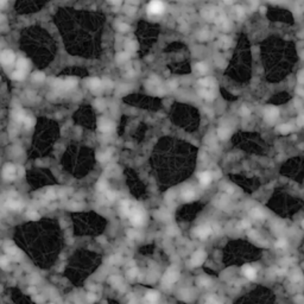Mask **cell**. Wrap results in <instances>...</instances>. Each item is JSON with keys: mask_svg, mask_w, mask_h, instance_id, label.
Segmentation results:
<instances>
[{"mask_svg": "<svg viewBox=\"0 0 304 304\" xmlns=\"http://www.w3.org/2000/svg\"><path fill=\"white\" fill-rule=\"evenodd\" d=\"M7 207H8L10 209L18 210V209H20V208L23 207V203H22V201L17 200V199H11V200L7 201Z\"/></svg>", "mask_w": 304, "mask_h": 304, "instance_id": "cell-15", "label": "cell"}, {"mask_svg": "<svg viewBox=\"0 0 304 304\" xmlns=\"http://www.w3.org/2000/svg\"><path fill=\"white\" fill-rule=\"evenodd\" d=\"M88 84H89V88L92 89V90H99L100 88H101V81L99 80V78H96V77H93V78H90L89 81H88Z\"/></svg>", "mask_w": 304, "mask_h": 304, "instance_id": "cell-16", "label": "cell"}, {"mask_svg": "<svg viewBox=\"0 0 304 304\" xmlns=\"http://www.w3.org/2000/svg\"><path fill=\"white\" fill-rule=\"evenodd\" d=\"M14 61V54L11 50H5L0 55V62L2 64H11Z\"/></svg>", "mask_w": 304, "mask_h": 304, "instance_id": "cell-4", "label": "cell"}, {"mask_svg": "<svg viewBox=\"0 0 304 304\" xmlns=\"http://www.w3.org/2000/svg\"><path fill=\"white\" fill-rule=\"evenodd\" d=\"M76 83H77V80L76 78H72V77H69L67 80H64L63 81V89H71V88H74L75 86H76Z\"/></svg>", "mask_w": 304, "mask_h": 304, "instance_id": "cell-17", "label": "cell"}, {"mask_svg": "<svg viewBox=\"0 0 304 304\" xmlns=\"http://www.w3.org/2000/svg\"><path fill=\"white\" fill-rule=\"evenodd\" d=\"M199 179H200V183L202 185H208L210 182H211V176L209 172L204 171V172H201L199 173Z\"/></svg>", "mask_w": 304, "mask_h": 304, "instance_id": "cell-13", "label": "cell"}, {"mask_svg": "<svg viewBox=\"0 0 304 304\" xmlns=\"http://www.w3.org/2000/svg\"><path fill=\"white\" fill-rule=\"evenodd\" d=\"M17 172H18V175H20V176H23V175L25 173V172H24V169H23V168H19Z\"/></svg>", "mask_w": 304, "mask_h": 304, "instance_id": "cell-46", "label": "cell"}, {"mask_svg": "<svg viewBox=\"0 0 304 304\" xmlns=\"http://www.w3.org/2000/svg\"><path fill=\"white\" fill-rule=\"evenodd\" d=\"M6 1H7V0H0V7H2V6L6 4Z\"/></svg>", "mask_w": 304, "mask_h": 304, "instance_id": "cell-50", "label": "cell"}, {"mask_svg": "<svg viewBox=\"0 0 304 304\" xmlns=\"http://www.w3.org/2000/svg\"><path fill=\"white\" fill-rule=\"evenodd\" d=\"M28 217H29L30 220H38V219H39V215H38V213H37V211H34V210H30V211L28 213Z\"/></svg>", "mask_w": 304, "mask_h": 304, "instance_id": "cell-34", "label": "cell"}, {"mask_svg": "<svg viewBox=\"0 0 304 304\" xmlns=\"http://www.w3.org/2000/svg\"><path fill=\"white\" fill-rule=\"evenodd\" d=\"M137 274H138V270L137 269H132V270L128 271V277H131V278H134Z\"/></svg>", "mask_w": 304, "mask_h": 304, "instance_id": "cell-38", "label": "cell"}, {"mask_svg": "<svg viewBox=\"0 0 304 304\" xmlns=\"http://www.w3.org/2000/svg\"><path fill=\"white\" fill-rule=\"evenodd\" d=\"M235 11H237L238 17H239V18H241V17L243 16V11L241 10V7H240V6H237V10H235Z\"/></svg>", "mask_w": 304, "mask_h": 304, "instance_id": "cell-40", "label": "cell"}, {"mask_svg": "<svg viewBox=\"0 0 304 304\" xmlns=\"http://www.w3.org/2000/svg\"><path fill=\"white\" fill-rule=\"evenodd\" d=\"M119 30L122 31V32H124V31H127V30H128V25H127V24H119Z\"/></svg>", "mask_w": 304, "mask_h": 304, "instance_id": "cell-39", "label": "cell"}, {"mask_svg": "<svg viewBox=\"0 0 304 304\" xmlns=\"http://www.w3.org/2000/svg\"><path fill=\"white\" fill-rule=\"evenodd\" d=\"M195 233H196L197 237L201 238V239H207L211 234V228L209 226H207V225L205 226H200L199 228H196Z\"/></svg>", "mask_w": 304, "mask_h": 304, "instance_id": "cell-6", "label": "cell"}, {"mask_svg": "<svg viewBox=\"0 0 304 304\" xmlns=\"http://www.w3.org/2000/svg\"><path fill=\"white\" fill-rule=\"evenodd\" d=\"M278 114H279V111L276 108V107H267L265 109V119L267 121H273L278 118Z\"/></svg>", "mask_w": 304, "mask_h": 304, "instance_id": "cell-7", "label": "cell"}, {"mask_svg": "<svg viewBox=\"0 0 304 304\" xmlns=\"http://www.w3.org/2000/svg\"><path fill=\"white\" fill-rule=\"evenodd\" d=\"M114 128V125H113V122L112 121H109V120H106V119H102L99 121V130L101 131V132H109V131H112Z\"/></svg>", "mask_w": 304, "mask_h": 304, "instance_id": "cell-8", "label": "cell"}, {"mask_svg": "<svg viewBox=\"0 0 304 304\" xmlns=\"http://www.w3.org/2000/svg\"><path fill=\"white\" fill-rule=\"evenodd\" d=\"M128 217H130V220L132 221V223H133L134 226H140V225H143L144 217H145V216H144L143 209H140V208H138V207H132Z\"/></svg>", "mask_w": 304, "mask_h": 304, "instance_id": "cell-1", "label": "cell"}, {"mask_svg": "<svg viewBox=\"0 0 304 304\" xmlns=\"http://www.w3.org/2000/svg\"><path fill=\"white\" fill-rule=\"evenodd\" d=\"M258 5V0H252V6H257Z\"/></svg>", "mask_w": 304, "mask_h": 304, "instance_id": "cell-51", "label": "cell"}, {"mask_svg": "<svg viewBox=\"0 0 304 304\" xmlns=\"http://www.w3.org/2000/svg\"><path fill=\"white\" fill-rule=\"evenodd\" d=\"M8 259H7V257H1L0 258V267H2V269H7V266H8Z\"/></svg>", "mask_w": 304, "mask_h": 304, "instance_id": "cell-32", "label": "cell"}, {"mask_svg": "<svg viewBox=\"0 0 304 304\" xmlns=\"http://www.w3.org/2000/svg\"><path fill=\"white\" fill-rule=\"evenodd\" d=\"M98 190H100V191H106L107 190V182L105 181V179H101V181H99V183H98Z\"/></svg>", "mask_w": 304, "mask_h": 304, "instance_id": "cell-29", "label": "cell"}, {"mask_svg": "<svg viewBox=\"0 0 304 304\" xmlns=\"http://www.w3.org/2000/svg\"><path fill=\"white\" fill-rule=\"evenodd\" d=\"M251 214H252V216H253L254 219H263V217H265L264 211L260 210V209H253V210L251 211Z\"/></svg>", "mask_w": 304, "mask_h": 304, "instance_id": "cell-24", "label": "cell"}, {"mask_svg": "<svg viewBox=\"0 0 304 304\" xmlns=\"http://www.w3.org/2000/svg\"><path fill=\"white\" fill-rule=\"evenodd\" d=\"M44 78H45V76H44L43 72H34V81H37V82L44 81Z\"/></svg>", "mask_w": 304, "mask_h": 304, "instance_id": "cell-33", "label": "cell"}, {"mask_svg": "<svg viewBox=\"0 0 304 304\" xmlns=\"http://www.w3.org/2000/svg\"><path fill=\"white\" fill-rule=\"evenodd\" d=\"M182 197H183V200L185 202H191L195 199V193H194V190L191 188H185L182 191Z\"/></svg>", "mask_w": 304, "mask_h": 304, "instance_id": "cell-10", "label": "cell"}, {"mask_svg": "<svg viewBox=\"0 0 304 304\" xmlns=\"http://www.w3.org/2000/svg\"><path fill=\"white\" fill-rule=\"evenodd\" d=\"M211 82H213V80L211 78H208V77H204L202 80H200L199 81V83L202 86L203 88H208V87H210L211 86Z\"/></svg>", "mask_w": 304, "mask_h": 304, "instance_id": "cell-27", "label": "cell"}, {"mask_svg": "<svg viewBox=\"0 0 304 304\" xmlns=\"http://www.w3.org/2000/svg\"><path fill=\"white\" fill-rule=\"evenodd\" d=\"M240 114L243 115V117H247V115L249 114V109H248L247 107H242V108L240 109Z\"/></svg>", "mask_w": 304, "mask_h": 304, "instance_id": "cell-37", "label": "cell"}, {"mask_svg": "<svg viewBox=\"0 0 304 304\" xmlns=\"http://www.w3.org/2000/svg\"><path fill=\"white\" fill-rule=\"evenodd\" d=\"M200 94H201V96H202V98L207 99V100H211V99L214 98L213 92H211V90H209V89H207V88H204V89H202V90H200Z\"/></svg>", "mask_w": 304, "mask_h": 304, "instance_id": "cell-21", "label": "cell"}, {"mask_svg": "<svg viewBox=\"0 0 304 304\" xmlns=\"http://www.w3.org/2000/svg\"><path fill=\"white\" fill-rule=\"evenodd\" d=\"M223 1H225L226 4H232V1H233V0H223Z\"/></svg>", "mask_w": 304, "mask_h": 304, "instance_id": "cell-52", "label": "cell"}, {"mask_svg": "<svg viewBox=\"0 0 304 304\" xmlns=\"http://www.w3.org/2000/svg\"><path fill=\"white\" fill-rule=\"evenodd\" d=\"M297 93H298V94H301V95H304V89L298 88V89H297Z\"/></svg>", "mask_w": 304, "mask_h": 304, "instance_id": "cell-48", "label": "cell"}, {"mask_svg": "<svg viewBox=\"0 0 304 304\" xmlns=\"http://www.w3.org/2000/svg\"><path fill=\"white\" fill-rule=\"evenodd\" d=\"M109 156H111V153H109V152L99 153V155H98V159H99L100 162H106V161H108V159H109Z\"/></svg>", "mask_w": 304, "mask_h": 304, "instance_id": "cell-30", "label": "cell"}, {"mask_svg": "<svg viewBox=\"0 0 304 304\" xmlns=\"http://www.w3.org/2000/svg\"><path fill=\"white\" fill-rule=\"evenodd\" d=\"M241 223H242V225H241V226H242V227H243V228H247V227H249V223H248V222H247V221H242V222H241Z\"/></svg>", "mask_w": 304, "mask_h": 304, "instance_id": "cell-45", "label": "cell"}, {"mask_svg": "<svg viewBox=\"0 0 304 304\" xmlns=\"http://www.w3.org/2000/svg\"><path fill=\"white\" fill-rule=\"evenodd\" d=\"M127 46H130V50H134V43H130Z\"/></svg>", "mask_w": 304, "mask_h": 304, "instance_id": "cell-49", "label": "cell"}, {"mask_svg": "<svg viewBox=\"0 0 304 304\" xmlns=\"http://www.w3.org/2000/svg\"><path fill=\"white\" fill-rule=\"evenodd\" d=\"M298 82H300V83H304V71H302V72L298 75Z\"/></svg>", "mask_w": 304, "mask_h": 304, "instance_id": "cell-41", "label": "cell"}, {"mask_svg": "<svg viewBox=\"0 0 304 304\" xmlns=\"http://www.w3.org/2000/svg\"><path fill=\"white\" fill-rule=\"evenodd\" d=\"M276 246H277L278 248H279V247H280V248H282V247H285V246H286V241H285L284 239H280V240H278V241L276 242Z\"/></svg>", "mask_w": 304, "mask_h": 304, "instance_id": "cell-36", "label": "cell"}, {"mask_svg": "<svg viewBox=\"0 0 304 304\" xmlns=\"http://www.w3.org/2000/svg\"><path fill=\"white\" fill-rule=\"evenodd\" d=\"M178 278V272L173 270H169L165 276H164V283L167 284H172L173 282H176V279Z\"/></svg>", "mask_w": 304, "mask_h": 304, "instance_id": "cell-9", "label": "cell"}, {"mask_svg": "<svg viewBox=\"0 0 304 304\" xmlns=\"http://www.w3.org/2000/svg\"><path fill=\"white\" fill-rule=\"evenodd\" d=\"M46 197L48 199H55V193L52 190H50L49 193H46Z\"/></svg>", "mask_w": 304, "mask_h": 304, "instance_id": "cell-42", "label": "cell"}, {"mask_svg": "<svg viewBox=\"0 0 304 304\" xmlns=\"http://www.w3.org/2000/svg\"><path fill=\"white\" fill-rule=\"evenodd\" d=\"M14 119L17 120V121H19V122H23L24 121V119H25V117H26V114H25V112L24 111H22V109H17L16 112H14Z\"/></svg>", "mask_w": 304, "mask_h": 304, "instance_id": "cell-20", "label": "cell"}, {"mask_svg": "<svg viewBox=\"0 0 304 304\" xmlns=\"http://www.w3.org/2000/svg\"><path fill=\"white\" fill-rule=\"evenodd\" d=\"M196 69H197V71H199L200 74H205V72L208 71V67H207L204 63H199V64L196 66Z\"/></svg>", "mask_w": 304, "mask_h": 304, "instance_id": "cell-31", "label": "cell"}, {"mask_svg": "<svg viewBox=\"0 0 304 304\" xmlns=\"http://www.w3.org/2000/svg\"><path fill=\"white\" fill-rule=\"evenodd\" d=\"M106 193V197L108 199V200H111V201H113L114 199H115V194L113 193V191H109V190H106L105 191Z\"/></svg>", "mask_w": 304, "mask_h": 304, "instance_id": "cell-35", "label": "cell"}, {"mask_svg": "<svg viewBox=\"0 0 304 304\" xmlns=\"http://www.w3.org/2000/svg\"><path fill=\"white\" fill-rule=\"evenodd\" d=\"M28 68H29V63H28V61L25 58H19L18 60V62H17V70L26 72Z\"/></svg>", "mask_w": 304, "mask_h": 304, "instance_id": "cell-19", "label": "cell"}, {"mask_svg": "<svg viewBox=\"0 0 304 304\" xmlns=\"http://www.w3.org/2000/svg\"><path fill=\"white\" fill-rule=\"evenodd\" d=\"M164 11V5L161 0H152L147 6V12L150 14H161Z\"/></svg>", "mask_w": 304, "mask_h": 304, "instance_id": "cell-2", "label": "cell"}, {"mask_svg": "<svg viewBox=\"0 0 304 304\" xmlns=\"http://www.w3.org/2000/svg\"><path fill=\"white\" fill-rule=\"evenodd\" d=\"M127 60H128V54H127V52H121V54H119L118 57H117V61H118L119 63H122V62H125V61H127Z\"/></svg>", "mask_w": 304, "mask_h": 304, "instance_id": "cell-28", "label": "cell"}, {"mask_svg": "<svg viewBox=\"0 0 304 304\" xmlns=\"http://www.w3.org/2000/svg\"><path fill=\"white\" fill-rule=\"evenodd\" d=\"M16 173H17V170H16V168H14L12 164H7V165L4 168V170H2V176H4V178L7 179V181L14 179V178H16Z\"/></svg>", "mask_w": 304, "mask_h": 304, "instance_id": "cell-3", "label": "cell"}, {"mask_svg": "<svg viewBox=\"0 0 304 304\" xmlns=\"http://www.w3.org/2000/svg\"><path fill=\"white\" fill-rule=\"evenodd\" d=\"M5 251H6L7 254H10L11 257H13V258H16V259H17L18 255H19V252H18L17 247L13 246V245H11V243H7V245L5 246Z\"/></svg>", "mask_w": 304, "mask_h": 304, "instance_id": "cell-14", "label": "cell"}, {"mask_svg": "<svg viewBox=\"0 0 304 304\" xmlns=\"http://www.w3.org/2000/svg\"><path fill=\"white\" fill-rule=\"evenodd\" d=\"M298 125H304V115H301L298 118Z\"/></svg>", "mask_w": 304, "mask_h": 304, "instance_id": "cell-44", "label": "cell"}, {"mask_svg": "<svg viewBox=\"0 0 304 304\" xmlns=\"http://www.w3.org/2000/svg\"><path fill=\"white\" fill-rule=\"evenodd\" d=\"M292 130V127L289 125V124H284V125H280L278 127V131L283 134H286V133H290V131Z\"/></svg>", "mask_w": 304, "mask_h": 304, "instance_id": "cell-23", "label": "cell"}, {"mask_svg": "<svg viewBox=\"0 0 304 304\" xmlns=\"http://www.w3.org/2000/svg\"><path fill=\"white\" fill-rule=\"evenodd\" d=\"M131 209H132V204L130 201H122L121 203V211L125 216H128L130 213H131Z\"/></svg>", "mask_w": 304, "mask_h": 304, "instance_id": "cell-18", "label": "cell"}, {"mask_svg": "<svg viewBox=\"0 0 304 304\" xmlns=\"http://www.w3.org/2000/svg\"><path fill=\"white\" fill-rule=\"evenodd\" d=\"M12 77L17 81H22L25 78V72L24 71H20V70H16L13 74H12Z\"/></svg>", "mask_w": 304, "mask_h": 304, "instance_id": "cell-22", "label": "cell"}, {"mask_svg": "<svg viewBox=\"0 0 304 304\" xmlns=\"http://www.w3.org/2000/svg\"><path fill=\"white\" fill-rule=\"evenodd\" d=\"M95 298H96V297H95V295H93V294H89V295H88V300H89V302H94V301H95Z\"/></svg>", "mask_w": 304, "mask_h": 304, "instance_id": "cell-43", "label": "cell"}, {"mask_svg": "<svg viewBox=\"0 0 304 304\" xmlns=\"http://www.w3.org/2000/svg\"><path fill=\"white\" fill-rule=\"evenodd\" d=\"M159 298V294L157 291H149L145 296V300L149 304H157Z\"/></svg>", "mask_w": 304, "mask_h": 304, "instance_id": "cell-12", "label": "cell"}, {"mask_svg": "<svg viewBox=\"0 0 304 304\" xmlns=\"http://www.w3.org/2000/svg\"><path fill=\"white\" fill-rule=\"evenodd\" d=\"M242 272H243V274H245L249 280H253V279L257 277V271H255V269H253L252 266L245 265V266L242 267Z\"/></svg>", "mask_w": 304, "mask_h": 304, "instance_id": "cell-11", "label": "cell"}, {"mask_svg": "<svg viewBox=\"0 0 304 304\" xmlns=\"http://www.w3.org/2000/svg\"><path fill=\"white\" fill-rule=\"evenodd\" d=\"M111 2L114 4V5H119V4L121 2V0H111Z\"/></svg>", "mask_w": 304, "mask_h": 304, "instance_id": "cell-47", "label": "cell"}, {"mask_svg": "<svg viewBox=\"0 0 304 304\" xmlns=\"http://www.w3.org/2000/svg\"><path fill=\"white\" fill-rule=\"evenodd\" d=\"M229 134H231V131H229L228 128L222 127V128L219 130V137H220L221 139H227V138L229 137Z\"/></svg>", "mask_w": 304, "mask_h": 304, "instance_id": "cell-25", "label": "cell"}, {"mask_svg": "<svg viewBox=\"0 0 304 304\" xmlns=\"http://www.w3.org/2000/svg\"><path fill=\"white\" fill-rule=\"evenodd\" d=\"M302 227L304 228V220H303V222H302Z\"/></svg>", "mask_w": 304, "mask_h": 304, "instance_id": "cell-53", "label": "cell"}, {"mask_svg": "<svg viewBox=\"0 0 304 304\" xmlns=\"http://www.w3.org/2000/svg\"><path fill=\"white\" fill-rule=\"evenodd\" d=\"M204 259H205V253L203 251H197V252H195V254L191 258V265L199 266L204 261Z\"/></svg>", "mask_w": 304, "mask_h": 304, "instance_id": "cell-5", "label": "cell"}, {"mask_svg": "<svg viewBox=\"0 0 304 304\" xmlns=\"http://www.w3.org/2000/svg\"><path fill=\"white\" fill-rule=\"evenodd\" d=\"M23 122H24V125H25L28 128H30V127H32V126L34 125V119L32 118V117H29V115H26Z\"/></svg>", "mask_w": 304, "mask_h": 304, "instance_id": "cell-26", "label": "cell"}]
</instances>
